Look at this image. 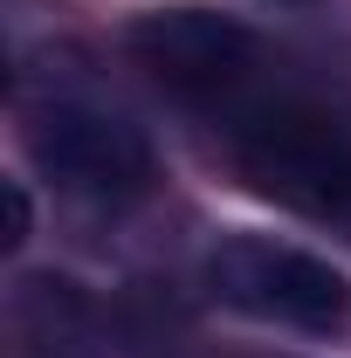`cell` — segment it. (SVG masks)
<instances>
[{"label":"cell","mask_w":351,"mask_h":358,"mask_svg":"<svg viewBox=\"0 0 351 358\" xmlns=\"http://www.w3.org/2000/svg\"><path fill=\"white\" fill-rule=\"evenodd\" d=\"M28 159L42 166L55 186L89 193V200H124L152 179V145L138 124L96 110V103H69L55 96L42 110H28Z\"/></svg>","instance_id":"4"},{"label":"cell","mask_w":351,"mask_h":358,"mask_svg":"<svg viewBox=\"0 0 351 358\" xmlns=\"http://www.w3.org/2000/svg\"><path fill=\"white\" fill-rule=\"evenodd\" d=\"M138 62L159 76L166 90L193 96V103H241L255 83V35L241 21H227L214 7H152L145 21H131L124 35Z\"/></svg>","instance_id":"3"},{"label":"cell","mask_w":351,"mask_h":358,"mask_svg":"<svg viewBox=\"0 0 351 358\" xmlns=\"http://www.w3.org/2000/svg\"><path fill=\"white\" fill-rule=\"evenodd\" d=\"M28 241V193H21V179L7 186V248H21Z\"/></svg>","instance_id":"5"},{"label":"cell","mask_w":351,"mask_h":358,"mask_svg":"<svg viewBox=\"0 0 351 358\" xmlns=\"http://www.w3.org/2000/svg\"><path fill=\"white\" fill-rule=\"evenodd\" d=\"M207 289L227 310L282 324V331H338L351 317V282L310 248L268 241V234H227L207 255Z\"/></svg>","instance_id":"2"},{"label":"cell","mask_w":351,"mask_h":358,"mask_svg":"<svg viewBox=\"0 0 351 358\" xmlns=\"http://www.w3.org/2000/svg\"><path fill=\"white\" fill-rule=\"evenodd\" d=\"M234 159L268 200L310 221H351V131L310 103H234Z\"/></svg>","instance_id":"1"}]
</instances>
